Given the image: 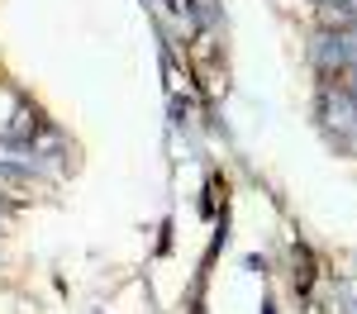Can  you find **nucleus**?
Masks as SVG:
<instances>
[{"label": "nucleus", "mask_w": 357, "mask_h": 314, "mask_svg": "<svg viewBox=\"0 0 357 314\" xmlns=\"http://www.w3.org/2000/svg\"><path fill=\"white\" fill-rule=\"evenodd\" d=\"M319 124L343 143L357 139V95H353V86H329V91L319 95Z\"/></svg>", "instance_id": "f257e3e1"}]
</instances>
